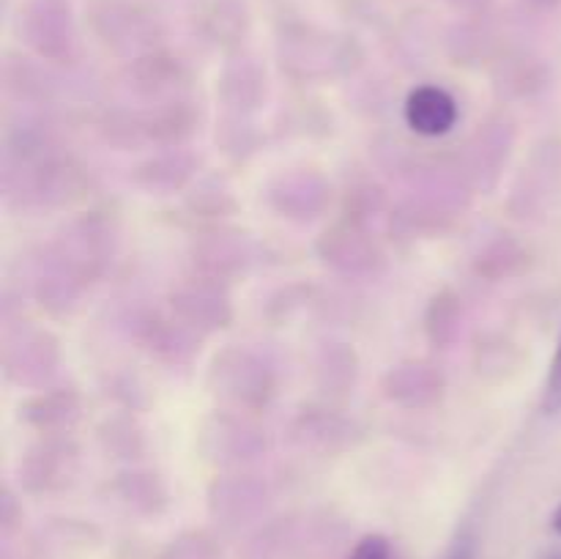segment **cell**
I'll return each mask as SVG.
<instances>
[{"instance_id":"30bf717a","label":"cell","mask_w":561,"mask_h":559,"mask_svg":"<svg viewBox=\"0 0 561 559\" xmlns=\"http://www.w3.org/2000/svg\"><path fill=\"white\" fill-rule=\"evenodd\" d=\"M170 312L179 318L184 327L197 332L201 338L214 332H222L233 323L236 307L230 299L228 283L219 280L203 277V274H192V277L181 280L170 288L168 296Z\"/></svg>"},{"instance_id":"8d00e7d4","label":"cell","mask_w":561,"mask_h":559,"mask_svg":"<svg viewBox=\"0 0 561 559\" xmlns=\"http://www.w3.org/2000/svg\"><path fill=\"white\" fill-rule=\"evenodd\" d=\"M535 5H540V9H551V5H557L559 0H531Z\"/></svg>"},{"instance_id":"2e32d148","label":"cell","mask_w":561,"mask_h":559,"mask_svg":"<svg viewBox=\"0 0 561 559\" xmlns=\"http://www.w3.org/2000/svg\"><path fill=\"white\" fill-rule=\"evenodd\" d=\"M124 82L137 99L153 104L186 93V85H190V69L184 66V60H179L175 55L164 53V49L159 47L151 49V53L131 58V64L126 66L124 71Z\"/></svg>"},{"instance_id":"44dd1931","label":"cell","mask_w":561,"mask_h":559,"mask_svg":"<svg viewBox=\"0 0 561 559\" xmlns=\"http://www.w3.org/2000/svg\"><path fill=\"white\" fill-rule=\"evenodd\" d=\"M80 417L82 400L75 389H38L20 406V420L38 436H66Z\"/></svg>"},{"instance_id":"3957f363","label":"cell","mask_w":561,"mask_h":559,"mask_svg":"<svg viewBox=\"0 0 561 559\" xmlns=\"http://www.w3.org/2000/svg\"><path fill=\"white\" fill-rule=\"evenodd\" d=\"M279 66L299 82H327L359 66L362 53L354 38L299 22L283 27L277 38Z\"/></svg>"},{"instance_id":"7402d4cb","label":"cell","mask_w":561,"mask_h":559,"mask_svg":"<svg viewBox=\"0 0 561 559\" xmlns=\"http://www.w3.org/2000/svg\"><path fill=\"white\" fill-rule=\"evenodd\" d=\"M403 118L420 137H444L458 124V102L442 85H416L405 96Z\"/></svg>"},{"instance_id":"4316f807","label":"cell","mask_w":561,"mask_h":559,"mask_svg":"<svg viewBox=\"0 0 561 559\" xmlns=\"http://www.w3.org/2000/svg\"><path fill=\"white\" fill-rule=\"evenodd\" d=\"M531 266V255L520 241H515L513 236H499V239L488 241L480 250V255L474 258V272L480 277L499 283V280H510L524 274Z\"/></svg>"},{"instance_id":"5b68a950","label":"cell","mask_w":561,"mask_h":559,"mask_svg":"<svg viewBox=\"0 0 561 559\" xmlns=\"http://www.w3.org/2000/svg\"><path fill=\"white\" fill-rule=\"evenodd\" d=\"M197 449L203 460L219 469H241L266 455L268 442L252 414L233 409H217L201 422Z\"/></svg>"},{"instance_id":"ffe728a7","label":"cell","mask_w":561,"mask_h":559,"mask_svg":"<svg viewBox=\"0 0 561 559\" xmlns=\"http://www.w3.org/2000/svg\"><path fill=\"white\" fill-rule=\"evenodd\" d=\"M268 80L266 69L252 55H236L225 64L219 75V99L228 115H250L266 102Z\"/></svg>"},{"instance_id":"836d02e7","label":"cell","mask_w":561,"mask_h":559,"mask_svg":"<svg viewBox=\"0 0 561 559\" xmlns=\"http://www.w3.org/2000/svg\"><path fill=\"white\" fill-rule=\"evenodd\" d=\"M447 559H474V540H471L469 535L458 537Z\"/></svg>"},{"instance_id":"f546056e","label":"cell","mask_w":561,"mask_h":559,"mask_svg":"<svg viewBox=\"0 0 561 559\" xmlns=\"http://www.w3.org/2000/svg\"><path fill=\"white\" fill-rule=\"evenodd\" d=\"M201 31L211 38L214 44H239V38L247 31V14L239 0H214L206 5L201 16Z\"/></svg>"},{"instance_id":"5bb4252c","label":"cell","mask_w":561,"mask_h":559,"mask_svg":"<svg viewBox=\"0 0 561 559\" xmlns=\"http://www.w3.org/2000/svg\"><path fill=\"white\" fill-rule=\"evenodd\" d=\"M288 438L301 453L329 458V455H340L356 447V442L362 438V427L356 425V420L334 409H305L290 422Z\"/></svg>"},{"instance_id":"d6986e66","label":"cell","mask_w":561,"mask_h":559,"mask_svg":"<svg viewBox=\"0 0 561 559\" xmlns=\"http://www.w3.org/2000/svg\"><path fill=\"white\" fill-rule=\"evenodd\" d=\"M197 168H201V157L190 148H162L131 170V184L140 186L148 195H175L192 184Z\"/></svg>"},{"instance_id":"cb8c5ba5","label":"cell","mask_w":561,"mask_h":559,"mask_svg":"<svg viewBox=\"0 0 561 559\" xmlns=\"http://www.w3.org/2000/svg\"><path fill=\"white\" fill-rule=\"evenodd\" d=\"M266 482L252 475L219 477V480H214L211 493H208V502H211L214 513L233 521L255 515L266 504Z\"/></svg>"},{"instance_id":"d590c367","label":"cell","mask_w":561,"mask_h":559,"mask_svg":"<svg viewBox=\"0 0 561 559\" xmlns=\"http://www.w3.org/2000/svg\"><path fill=\"white\" fill-rule=\"evenodd\" d=\"M551 526H553V532H557V535H561V504L557 510H553V518H551Z\"/></svg>"},{"instance_id":"d4e9b609","label":"cell","mask_w":561,"mask_h":559,"mask_svg":"<svg viewBox=\"0 0 561 559\" xmlns=\"http://www.w3.org/2000/svg\"><path fill=\"white\" fill-rule=\"evenodd\" d=\"M359 381V356L348 343L329 340L316 354V384L329 398H345Z\"/></svg>"},{"instance_id":"e0dca14e","label":"cell","mask_w":561,"mask_h":559,"mask_svg":"<svg viewBox=\"0 0 561 559\" xmlns=\"http://www.w3.org/2000/svg\"><path fill=\"white\" fill-rule=\"evenodd\" d=\"M513 140V126L504 124V121H491V124L480 126V129L471 135V140L463 146V153H460L463 179L469 181L471 186L491 190L499 181L504 162H507Z\"/></svg>"},{"instance_id":"ba28073f","label":"cell","mask_w":561,"mask_h":559,"mask_svg":"<svg viewBox=\"0 0 561 559\" xmlns=\"http://www.w3.org/2000/svg\"><path fill=\"white\" fill-rule=\"evenodd\" d=\"M91 31L107 49L121 55H146L159 49L162 38V22L153 11L142 9L140 3H124V0H104L96 3L88 14Z\"/></svg>"},{"instance_id":"7c38bea8","label":"cell","mask_w":561,"mask_h":559,"mask_svg":"<svg viewBox=\"0 0 561 559\" xmlns=\"http://www.w3.org/2000/svg\"><path fill=\"white\" fill-rule=\"evenodd\" d=\"M332 181L312 168H294L268 184L266 201L277 217L290 223H312L332 206Z\"/></svg>"},{"instance_id":"9a60e30c","label":"cell","mask_w":561,"mask_h":559,"mask_svg":"<svg viewBox=\"0 0 561 559\" xmlns=\"http://www.w3.org/2000/svg\"><path fill=\"white\" fill-rule=\"evenodd\" d=\"M131 334H135L142 351H148L153 360L170 367L190 365L197 351H201V334L184 327L173 312L170 316H162V312H140L135 318Z\"/></svg>"},{"instance_id":"52a82bcc","label":"cell","mask_w":561,"mask_h":559,"mask_svg":"<svg viewBox=\"0 0 561 559\" xmlns=\"http://www.w3.org/2000/svg\"><path fill=\"white\" fill-rule=\"evenodd\" d=\"M0 360L11 384L25 389H47V384L58 376L60 343L49 329L22 321L20 327H5Z\"/></svg>"},{"instance_id":"d6a6232c","label":"cell","mask_w":561,"mask_h":559,"mask_svg":"<svg viewBox=\"0 0 561 559\" xmlns=\"http://www.w3.org/2000/svg\"><path fill=\"white\" fill-rule=\"evenodd\" d=\"M548 414H557L561 411V338H559V349L557 356L551 362V373H548V381H546V400H542Z\"/></svg>"},{"instance_id":"4fadbf2b","label":"cell","mask_w":561,"mask_h":559,"mask_svg":"<svg viewBox=\"0 0 561 559\" xmlns=\"http://www.w3.org/2000/svg\"><path fill=\"white\" fill-rule=\"evenodd\" d=\"M257 261V244L250 233L236 228H214L192 241V266L203 277L230 283L250 272Z\"/></svg>"},{"instance_id":"484cf974","label":"cell","mask_w":561,"mask_h":559,"mask_svg":"<svg viewBox=\"0 0 561 559\" xmlns=\"http://www.w3.org/2000/svg\"><path fill=\"white\" fill-rule=\"evenodd\" d=\"M110 497H115V502L124 504L126 510H135V513L153 515L159 510H164L168 504V488L164 480L157 471L148 469H126L121 475H115L107 482Z\"/></svg>"},{"instance_id":"ac0fdd59","label":"cell","mask_w":561,"mask_h":559,"mask_svg":"<svg viewBox=\"0 0 561 559\" xmlns=\"http://www.w3.org/2000/svg\"><path fill=\"white\" fill-rule=\"evenodd\" d=\"M444 373L427 362H400L389 367L387 376L381 378V392L389 403L400 406L409 411H425L442 403Z\"/></svg>"},{"instance_id":"4dcf8cb0","label":"cell","mask_w":561,"mask_h":559,"mask_svg":"<svg viewBox=\"0 0 561 559\" xmlns=\"http://www.w3.org/2000/svg\"><path fill=\"white\" fill-rule=\"evenodd\" d=\"M186 208L192 212V217L225 219L236 212V197L222 181L206 179L186 192Z\"/></svg>"},{"instance_id":"8fae6325","label":"cell","mask_w":561,"mask_h":559,"mask_svg":"<svg viewBox=\"0 0 561 559\" xmlns=\"http://www.w3.org/2000/svg\"><path fill=\"white\" fill-rule=\"evenodd\" d=\"M316 252L329 269L348 277L376 274L383 266V250L370 233L365 219L343 214L337 223L329 225L316 241Z\"/></svg>"},{"instance_id":"8992f818","label":"cell","mask_w":561,"mask_h":559,"mask_svg":"<svg viewBox=\"0 0 561 559\" xmlns=\"http://www.w3.org/2000/svg\"><path fill=\"white\" fill-rule=\"evenodd\" d=\"M16 27L22 44L47 64L71 66L80 58V33L69 0H27Z\"/></svg>"},{"instance_id":"9c48e42d","label":"cell","mask_w":561,"mask_h":559,"mask_svg":"<svg viewBox=\"0 0 561 559\" xmlns=\"http://www.w3.org/2000/svg\"><path fill=\"white\" fill-rule=\"evenodd\" d=\"M80 464V447L69 433L66 436H42L22 453L20 464H16L20 488L31 497L60 493L75 486Z\"/></svg>"},{"instance_id":"83f0119b","label":"cell","mask_w":561,"mask_h":559,"mask_svg":"<svg viewBox=\"0 0 561 559\" xmlns=\"http://www.w3.org/2000/svg\"><path fill=\"white\" fill-rule=\"evenodd\" d=\"M96 436L104 453L118 460H140L146 455V431L131 414L104 417Z\"/></svg>"},{"instance_id":"277c9868","label":"cell","mask_w":561,"mask_h":559,"mask_svg":"<svg viewBox=\"0 0 561 559\" xmlns=\"http://www.w3.org/2000/svg\"><path fill=\"white\" fill-rule=\"evenodd\" d=\"M206 384L222 409L244 411V414L268 409L277 395V373L272 362L250 345H225L222 351H217Z\"/></svg>"},{"instance_id":"6da1fadb","label":"cell","mask_w":561,"mask_h":559,"mask_svg":"<svg viewBox=\"0 0 561 559\" xmlns=\"http://www.w3.org/2000/svg\"><path fill=\"white\" fill-rule=\"evenodd\" d=\"M115 244H118V230L102 212L71 219L42 252L36 283H33L38 305L53 316H66L75 310L85 290L107 272Z\"/></svg>"},{"instance_id":"f1b7e54d","label":"cell","mask_w":561,"mask_h":559,"mask_svg":"<svg viewBox=\"0 0 561 559\" xmlns=\"http://www.w3.org/2000/svg\"><path fill=\"white\" fill-rule=\"evenodd\" d=\"M460 323H463V307L460 296L453 288L438 290L425 310V334L436 349H449L458 340Z\"/></svg>"},{"instance_id":"7a4b0ae2","label":"cell","mask_w":561,"mask_h":559,"mask_svg":"<svg viewBox=\"0 0 561 559\" xmlns=\"http://www.w3.org/2000/svg\"><path fill=\"white\" fill-rule=\"evenodd\" d=\"M3 190L9 206L47 212L80 201L88 192V173L53 137L25 129L5 148Z\"/></svg>"},{"instance_id":"603a6c76","label":"cell","mask_w":561,"mask_h":559,"mask_svg":"<svg viewBox=\"0 0 561 559\" xmlns=\"http://www.w3.org/2000/svg\"><path fill=\"white\" fill-rule=\"evenodd\" d=\"M460 214V206L442 192V195H414L392 214V230L405 236V239H416V236L444 233L453 228L455 217Z\"/></svg>"},{"instance_id":"e575fe53","label":"cell","mask_w":561,"mask_h":559,"mask_svg":"<svg viewBox=\"0 0 561 559\" xmlns=\"http://www.w3.org/2000/svg\"><path fill=\"white\" fill-rule=\"evenodd\" d=\"M449 3L455 5V9L460 11H469V14H477V11H482L488 5V0H449Z\"/></svg>"},{"instance_id":"1f68e13d","label":"cell","mask_w":561,"mask_h":559,"mask_svg":"<svg viewBox=\"0 0 561 559\" xmlns=\"http://www.w3.org/2000/svg\"><path fill=\"white\" fill-rule=\"evenodd\" d=\"M345 559H392V543L383 535H365Z\"/></svg>"}]
</instances>
